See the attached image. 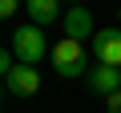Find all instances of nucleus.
<instances>
[{
  "label": "nucleus",
  "mask_w": 121,
  "mask_h": 113,
  "mask_svg": "<svg viewBox=\"0 0 121 113\" xmlns=\"http://www.w3.org/2000/svg\"><path fill=\"white\" fill-rule=\"evenodd\" d=\"M48 61H52V69H56L60 77H69V81H77V77H89V56H85V40L60 36V40L52 44V52H48Z\"/></svg>",
  "instance_id": "f257e3e1"
},
{
  "label": "nucleus",
  "mask_w": 121,
  "mask_h": 113,
  "mask_svg": "<svg viewBox=\"0 0 121 113\" xmlns=\"http://www.w3.org/2000/svg\"><path fill=\"white\" fill-rule=\"evenodd\" d=\"M12 52H16L20 65H36L40 56H48L52 48H48V40H44V28L28 20V24H20V28L12 32Z\"/></svg>",
  "instance_id": "f03ea898"
},
{
  "label": "nucleus",
  "mask_w": 121,
  "mask_h": 113,
  "mask_svg": "<svg viewBox=\"0 0 121 113\" xmlns=\"http://www.w3.org/2000/svg\"><path fill=\"white\" fill-rule=\"evenodd\" d=\"M89 48H93V56H97V65H113V69H121V24H113V28H97V36L89 40Z\"/></svg>",
  "instance_id": "7ed1b4c3"
},
{
  "label": "nucleus",
  "mask_w": 121,
  "mask_h": 113,
  "mask_svg": "<svg viewBox=\"0 0 121 113\" xmlns=\"http://www.w3.org/2000/svg\"><path fill=\"white\" fill-rule=\"evenodd\" d=\"M60 24H65V36H73V40H93V36H97L93 16H89V8H81V4H73L65 16H60Z\"/></svg>",
  "instance_id": "20e7f679"
},
{
  "label": "nucleus",
  "mask_w": 121,
  "mask_h": 113,
  "mask_svg": "<svg viewBox=\"0 0 121 113\" xmlns=\"http://www.w3.org/2000/svg\"><path fill=\"white\" fill-rule=\"evenodd\" d=\"M4 85H8L12 97H32V93L40 89V73H36V65H16V69L4 77Z\"/></svg>",
  "instance_id": "39448f33"
},
{
  "label": "nucleus",
  "mask_w": 121,
  "mask_h": 113,
  "mask_svg": "<svg viewBox=\"0 0 121 113\" xmlns=\"http://www.w3.org/2000/svg\"><path fill=\"white\" fill-rule=\"evenodd\" d=\"M117 89H121V69H113V65H97V69L89 73V93L109 97V93H117Z\"/></svg>",
  "instance_id": "423d86ee"
},
{
  "label": "nucleus",
  "mask_w": 121,
  "mask_h": 113,
  "mask_svg": "<svg viewBox=\"0 0 121 113\" xmlns=\"http://www.w3.org/2000/svg\"><path fill=\"white\" fill-rule=\"evenodd\" d=\"M24 12L32 16V24H52L56 16H60V0H24Z\"/></svg>",
  "instance_id": "0eeeda50"
},
{
  "label": "nucleus",
  "mask_w": 121,
  "mask_h": 113,
  "mask_svg": "<svg viewBox=\"0 0 121 113\" xmlns=\"http://www.w3.org/2000/svg\"><path fill=\"white\" fill-rule=\"evenodd\" d=\"M20 12V0H0V16H16Z\"/></svg>",
  "instance_id": "6e6552de"
},
{
  "label": "nucleus",
  "mask_w": 121,
  "mask_h": 113,
  "mask_svg": "<svg viewBox=\"0 0 121 113\" xmlns=\"http://www.w3.org/2000/svg\"><path fill=\"white\" fill-rule=\"evenodd\" d=\"M105 105H109V113H121V89H117V93H109V97H105Z\"/></svg>",
  "instance_id": "1a4fd4ad"
},
{
  "label": "nucleus",
  "mask_w": 121,
  "mask_h": 113,
  "mask_svg": "<svg viewBox=\"0 0 121 113\" xmlns=\"http://www.w3.org/2000/svg\"><path fill=\"white\" fill-rule=\"evenodd\" d=\"M65 4H81V0H65Z\"/></svg>",
  "instance_id": "9d476101"
},
{
  "label": "nucleus",
  "mask_w": 121,
  "mask_h": 113,
  "mask_svg": "<svg viewBox=\"0 0 121 113\" xmlns=\"http://www.w3.org/2000/svg\"><path fill=\"white\" fill-rule=\"evenodd\" d=\"M117 24H121V8H117Z\"/></svg>",
  "instance_id": "9b49d317"
}]
</instances>
